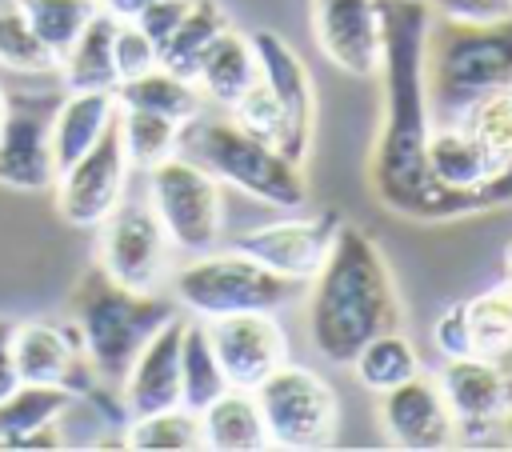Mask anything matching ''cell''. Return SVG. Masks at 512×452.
I'll use <instances>...</instances> for the list:
<instances>
[{
	"label": "cell",
	"instance_id": "cell-29",
	"mask_svg": "<svg viewBox=\"0 0 512 452\" xmlns=\"http://www.w3.org/2000/svg\"><path fill=\"white\" fill-rule=\"evenodd\" d=\"M116 132L128 156V168L148 172L156 164H164L168 156L180 152V124L160 116V112H144V108H120L116 112Z\"/></svg>",
	"mask_w": 512,
	"mask_h": 452
},
{
	"label": "cell",
	"instance_id": "cell-13",
	"mask_svg": "<svg viewBox=\"0 0 512 452\" xmlns=\"http://www.w3.org/2000/svg\"><path fill=\"white\" fill-rule=\"evenodd\" d=\"M208 344L228 376V388H256L272 368L288 360V332L276 312H228L204 320Z\"/></svg>",
	"mask_w": 512,
	"mask_h": 452
},
{
	"label": "cell",
	"instance_id": "cell-14",
	"mask_svg": "<svg viewBox=\"0 0 512 452\" xmlns=\"http://www.w3.org/2000/svg\"><path fill=\"white\" fill-rule=\"evenodd\" d=\"M12 356H16L20 384H52V388L72 392L76 400L100 392V376L92 360L84 356L76 328H60L48 320H24L16 324Z\"/></svg>",
	"mask_w": 512,
	"mask_h": 452
},
{
	"label": "cell",
	"instance_id": "cell-1",
	"mask_svg": "<svg viewBox=\"0 0 512 452\" xmlns=\"http://www.w3.org/2000/svg\"><path fill=\"white\" fill-rule=\"evenodd\" d=\"M428 28L432 12L424 0H384V56H380V128L368 160L372 196L396 216L452 220L476 216L480 204L468 192H448L428 176Z\"/></svg>",
	"mask_w": 512,
	"mask_h": 452
},
{
	"label": "cell",
	"instance_id": "cell-39",
	"mask_svg": "<svg viewBox=\"0 0 512 452\" xmlns=\"http://www.w3.org/2000/svg\"><path fill=\"white\" fill-rule=\"evenodd\" d=\"M432 344H436V352H440L444 360H456V356H468V352H472V344H468V324H464V300L448 304V308L436 316V324H432Z\"/></svg>",
	"mask_w": 512,
	"mask_h": 452
},
{
	"label": "cell",
	"instance_id": "cell-33",
	"mask_svg": "<svg viewBox=\"0 0 512 452\" xmlns=\"http://www.w3.org/2000/svg\"><path fill=\"white\" fill-rule=\"evenodd\" d=\"M468 344L476 356H504L512 348V284L496 280L492 288L464 300Z\"/></svg>",
	"mask_w": 512,
	"mask_h": 452
},
{
	"label": "cell",
	"instance_id": "cell-16",
	"mask_svg": "<svg viewBox=\"0 0 512 452\" xmlns=\"http://www.w3.org/2000/svg\"><path fill=\"white\" fill-rule=\"evenodd\" d=\"M460 436H488L500 428V416L512 408V376L500 368L496 356H456L444 360L436 376Z\"/></svg>",
	"mask_w": 512,
	"mask_h": 452
},
{
	"label": "cell",
	"instance_id": "cell-21",
	"mask_svg": "<svg viewBox=\"0 0 512 452\" xmlns=\"http://www.w3.org/2000/svg\"><path fill=\"white\" fill-rule=\"evenodd\" d=\"M252 36V48H256V68H260V80L268 84V92L292 112V120L300 128L312 132L316 124V92H312V72L308 64L300 60V52L272 28H256L248 32Z\"/></svg>",
	"mask_w": 512,
	"mask_h": 452
},
{
	"label": "cell",
	"instance_id": "cell-43",
	"mask_svg": "<svg viewBox=\"0 0 512 452\" xmlns=\"http://www.w3.org/2000/svg\"><path fill=\"white\" fill-rule=\"evenodd\" d=\"M500 280H508L512 284V240L504 244V252H500Z\"/></svg>",
	"mask_w": 512,
	"mask_h": 452
},
{
	"label": "cell",
	"instance_id": "cell-25",
	"mask_svg": "<svg viewBox=\"0 0 512 452\" xmlns=\"http://www.w3.org/2000/svg\"><path fill=\"white\" fill-rule=\"evenodd\" d=\"M116 104L120 108L160 112V116H168V120H176L184 128L188 120H196L204 112L208 100H204V92L196 88L192 76H180V72L156 64V68H148V72H140L132 80H120L116 84Z\"/></svg>",
	"mask_w": 512,
	"mask_h": 452
},
{
	"label": "cell",
	"instance_id": "cell-7",
	"mask_svg": "<svg viewBox=\"0 0 512 452\" xmlns=\"http://www.w3.org/2000/svg\"><path fill=\"white\" fill-rule=\"evenodd\" d=\"M144 176H148V208L164 224L172 248L180 256L212 252L224 236L220 180L184 152L168 156L164 164L148 168Z\"/></svg>",
	"mask_w": 512,
	"mask_h": 452
},
{
	"label": "cell",
	"instance_id": "cell-9",
	"mask_svg": "<svg viewBox=\"0 0 512 452\" xmlns=\"http://www.w3.org/2000/svg\"><path fill=\"white\" fill-rule=\"evenodd\" d=\"M172 260H176V248L148 204L120 200L100 220L96 264L112 280H120L136 292H156L172 276Z\"/></svg>",
	"mask_w": 512,
	"mask_h": 452
},
{
	"label": "cell",
	"instance_id": "cell-24",
	"mask_svg": "<svg viewBox=\"0 0 512 452\" xmlns=\"http://www.w3.org/2000/svg\"><path fill=\"white\" fill-rule=\"evenodd\" d=\"M120 104H116V92H68L56 112H52V124H48V136H52V156H56V172L64 164H72L76 156H84L116 120Z\"/></svg>",
	"mask_w": 512,
	"mask_h": 452
},
{
	"label": "cell",
	"instance_id": "cell-11",
	"mask_svg": "<svg viewBox=\"0 0 512 452\" xmlns=\"http://www.w3.org/2000/svg\"><path fill=\"white\" fill-rule=\"evenodd\" d=\"M336 228H340V212H332V208H324L316 216L288 212L280 220H268V224H256V228L240 232L232 240V248H240L244 256L260 260L264 268H272L280 276H292V280L308 284L320 272V264L328 260Z\"/></svg>",
	"mask_w": 512,
	"mask_h": 452
},
{
	"label": "cell",
	"instance_id": "cell-41",
	"mask_svg": "<svg viewBox=\"0 0 512 452\" xmlns=\"http://www.w3.org/2000/svg\"><path fill=\"white\" fill-rule=\"evenodd\" d=\"M12 336H16V324L0 316V400L12 396L20 388V376H16V356H12Z\"/></svg>",
	"mask_w": 512,
	"mask_h": 452
},
{
	"label": "cell",
	"instance_id": "cell-2",
	"mask_svg": "<svg viewBox=\"0 0 512 452\" xmlns=\"http://www.w3.org/2000/svg\"><path fill=\"white\" fill-rule=\"evenodd\" d=\"M304 320L312 348L344 368L372 336L404 324L392 268L364 228L340 220L328 260L304 288Z\"/></svg>",
	"mask_w": 512,
	"mask_h": 452
},
{
	"label": "cell",
	"instance_id": "cell-40",
	"mask_svg": "<svg viewBox=\"0 0 512 452\" xmlns=\"http://www.w3.org/2000/svg\"><path fill=\"white\" fill-rule=\"evenodd\" d=\"M184 8H188V0H152L148 8H140L132 20L156 40V48L176 32V24H180V16H184Z\"/></svg>",
	"mask_w": 512,
	"mask_h": 452
},
{
	"label": "cell",
	"instance_id": "cell-5",
	"mask_svg": "<svg viewBox=\"0 0 512 452\" xmlns=\"http://www.w3.org/2000/svg\"><path fill=\"white\" fill-rule=\"evenodd\" d=\"M180 152L204 164L220 184L276 208V212H300L308 204V180L296 160H288L280 148L256 140L236 120L224 116H196L180 128Z\"/></svg>",
	"mask_w": 512,
	"mask_h": 452
},
{
	"label": "cell",
	"instance_id": "cell-17",
	"mask_svg": "<svg viewBox=\"0 0 512 452\" xmlns=\"http://www.w3.org/2000/svg\"><path fill=\"white\" fill-rule=\"evenodd\" d=\"M184 324L180 316L164 320L148 344L136 352L128 372L120 376V408L124 416H148L160 408L180 404V344H184Z\"/></svg>",
	"mask_w": 512,
	"mask_h": 452
},
{
	"label": "cell",
	"instance_id": "cell-6",
	"mask_svg": "<svg viewBox=\"0 0 512 452\" xmlns=\"http://www.w3.org/2000/svg\"><path fill=\"white\" fill-rule=\"evenodd\" d=\"M172 300L188 308L196 320L228 316V312H280L304 300V280L280 276L260 260L244 256L240 248L228 252H200L184 264H172L168 276Z\"/></svg>",
	"mask_w": 512,
	"mask_h": 452
},
{
	"label": "cell",
	"instance_id": "cell-28",
	"mask_svg": "<svg viewBox=\"0 0 512 452\" xmlns=\"http://www.w3.org/2000/svg\"><path fill=\"white\" fill-rule=\"evenodd\" d=\"M228 24H232V20H228V12H224L220 0H188V8H184V16H180L176 32L160 44V64L172 68V72H180V76H192L196 64H200V56H204V48H208Z\"/></svg>",
	"mask_w": 512,
	"mask_h": 452
},
{
	"label": "cell",
	"instance_id": "cell-36",
	"mask_svg": "<svg viewBox=\"0 0 512 452\" xmlns=\"http://www.w3.org/2000/svg\"><path fill=\"white\" fill-rule=\"evenodd\" d=\"M456 124H464L484 144V152L492 156V164L500 172L512 168V88H500V92L476 100L464 112V120H456Z\"/></svg>",
	"mask_w": 512,
	"mask_h": 452
},
{
	"label": "cell",
	"instance_id": "cell-34",
	"mask_svg": "<svg viewBox=\"0 0 512 452\" xmlns=\"http://www.w3.org/2000/svg\"><path fill=\"white\" fill-rule=\"evenodd\" d=\"M0 68L20 72V76L56 72V52L36 36V28L24 16L20 0L0 4Z\"/></svg>",
	"mask_w": 512,
	"mask_h": 452
},
{
	"label": "cell",
	"instance_id": "cell-4",
	"mask_svg": "<svg viewBox=\"0 0 512 452\" xmlns=\"http://www.w3.org/2000/svg\"><path fill=\"white\" fill-rule=\"evenodd\" d=\"M68 304H72V328L80 336L84 356L92 360L96 376L112 380V384H120V376L128 372L136 352L148 344V336L164 320L176 316L168 296L136 292V288L112 280L100 264L84 268Z\"/></svg>",
	"mask_w": 512,
	"mask_h": 452
},
{
	"label": "cell",
	"instance_id": "cell-8",
	"mask_svg": "<svg viewBox=\"0 0 512 452\" xmlns=\"http://www.w3.org/2000/svg\"><path fill=\"white\" fill-rule=\"evenodd\" d=\"M252 396L264 416L268 448L312 452V448H328L336 440L340 408H336L332 384L320 372L284 360L252 388Z\"/></svg>",
	"mask_w": 512,
	"mask_h": 452
},
{
	"label": "cell",
	"instance_id": "cell-12",
	"mask_svg": "<svg viewBox=\"0 0 512 452\" xmlns=\"http://www.w3.org/2000/svg\"><path fill=\"white\" fill-rule=\"evenodd\" d=\"M312 36L336 72L372 80L384 56V0H312Z\"/></svg>",
	"mask_w": 512,
	"mask_h": 452
},
{
	"label": "cell",
	"instance_id": "cell-19",
	"mask_svg": "<svg viewBox=\"0 0 512 452\" xmlns=\"http://www.w3.org/2000/svg\"><path fill=\"white\" fill-rule=\"evenodd\" d=\"M428 176L448 188V192H468L476 196L480 212H488L484 204V188L500 176V168L492 164V156L484 152V144L464 128V124H432L428 132Z\"/></svg>",
	"mask_w": 512,
	"mask_h": 452
},
{
	"label": "cell",
	"instance_id": "cell-15",
	"mask_svg": "<svg viewBox=\"0 0 512 452\" xmlns=\"http://www.w3.org/2000/svg\"><path fill=\"white\" fill-rule=\"evenodd\" d=\"M380 428H384L388 444L408 448V452H436L460 436L456 416H452L436 376H424V372L380 392Z\"/></svg>",
	"mask_w": 512,
	"mask_h": 452
},
{
	"label": "cell",
	"instance_id": "cell-42",
	"mask_svg": "<svg viewBox=\"0 0 512 452\" xmlns=\"http://www.w3.org/2000/svg\"><path fill=\"white\" fill-rule=\"evenodd\" d=\"M148 4H152V0H100V8L112 12L116 20H132V16H136L140 8H148Z\"/></svg>",
	"mask_w": 512,
	"mask_h": 452
},
{
	"label": "cell",
	"instance_id": "cell-44",
	"mask_svg": "<svg viewBox=\"0 0 512 452\" xmlns=\"http://www.w3.org/2000/svg\"><path fill=\"white\" fill-rule=\"evenodd\" d=\"M500 432H504V436H508V444H512V408L500 416Z\"/></svg>",
	"mask_w": 512,
	"mask_h": 452
},
{
	"label": "cell",
	"instance_id": "cell-3",
	"mask_svg": "<svg viewBox=\"0 0 512 452\" xmlns=\"http://www.w3.org/2000/svg\"><path fill=\"white\" fill-rule=\"evenodd\" d=\"M424 72L432 124L464 120L476 100L512 88V16L484 24L432 20Z\"/></svg>",
	"mask_w": 512,
	"mask_h": 452
},
{
	"label": "cell",
	"instance_id": "cell-30",
	"mask_svg": "<svg viewBox=\"0 0 512 452\" xmlns=\"http://www.w3.org/2000/svg\"><path fill=\"white\" fill-rule=\"evenodd\" d=\"M224 388H228V376L208 344L204 320L192 316L184 324V344H180V404L192 412H204Z\"/></svg>",
	"mask_w": 512,
	"mask_h": 452
},
{
	"label": "cell",
	"instance_id": "cell-23",
	"mask_svg": "<svg viewBox=\"0 0 512 452\" xmlns=\"http://www.w3.org/2000/svg\"><path fill=\"white\" fill-rule=\"evenodd\" d=\"M112 32H116V16L100 8L84 24V32L60 52L56 72L64 92H116L120 72L112 60Z\"/></svg>",
	"mask_w": 512,
	"mask_h": 452
},
{
	"label": "cell",
	"instance_id": "cell-10",
	"mask_svg": "<svg viewBox=\"0 0 512 452\" xmlns=\"http://www.w3.org/2000/svg\"><path fill=\"white\" fill-rule=\"evenodd\" d=\"M124 184H128V156L112 128L72 164H64L52 180L56 192V212L72 224V228H100V220L124 200Z\"/></svg>",
	"mask_w": 512,
	"mask_h": 452
},
{
	"label": "cell",
	"instance_id": "cell-37",
	"mask_svg": "<svg viewBox=\"0 0 512 452\" xmlns=\"http://www.w3.org/2000/svg\"><path fill=\"white\" fill-rule=\"evenodd\" d=\"M112 60H116V72L120 80H132L148 68L160 64V48L156 40L136 24V20H116V32H112Z\"/></svg>",
	"mask_w": 512,
	"mask_h": 452
},
{
	"label": "cell",
	"instance_id": "cell-38",
	"mask_svg": "<svg viewBox=\"0 0 512 452\" xmlns=\"http://www.w3.org/2000/svg\"><path fill=\"white\" fill-rule=\"evenodd\" d=\"M428 12L436 20H468V24H484V20H504L512 16V0H424Z\"/></svg>",
	"mask_w": 512,
	"mask_h": 452
},
{
	"label": "cell",
	"instance_id": "cell-26",
	"mask_svg": "<svg viewBox=\"0 0 512 452\" xmlns=\"http://www.w3.org/2000/svg\"><path fill=\"white\" fill-rule=\"evenodd\" d=\"M200 428H204V448H212V452H256V448H268L264 416H260V404H256V396L248 388H224L200 412Z\"/></svg>",
	"mask_w": 512,
	"mask_h": 452
},
{
	"label": "cell",
	"instance_id": "cell-32",
	"mask_svg": "<svg viewBox=\"0 0 512 452\" xmlns=\"http://www.w3.org/2000/svg\"><path fill=\"white\" fill-rule=\"evenodd\" d=\"M124 448H140V452H192L204 448V428H200V412L172 404L148 416H132L124 428Z\"/></svg>",
	"mask_w": 512,
	"mask_h": 452
},
{
	"label": "cell",
	"instance_id": "cell-22",
	"mask_svg": "<svg viewBox=\"0 0 512 452\" xmlns=\"http://www.w3.org/2000/svg\"><path fill=\"white\" fill-rule=\"evenodd\" d=\"M196 88L204 92L208 104H220V108H232L256 80H260V68H256V48H252V36L240 32V28H224L200 56L196 72H192Z\"/></svg>",
	"mask_w": 512,
	"mask_h": 452
},
{
	"label": "cell",
	"instance_id": "cell-27",
	"mask_svg": "<svg viewBox=\"0 0 512 452\" xmlns=\"http://www.w3.org/2000/svg\"><path fill=\"white\" fill-rule=\"evenodd\" d=\"M232 120L244 128V132H252L256 140H264V144H272V148H280L288 160H296V164H304L308 160V148H312V132L308 128H300L296 120H292V112L268 92V84L264 80H256L232 108Z\"/></svg>",
	"mask_w": 512,
	"mask_h": 452
},
{
	"label": "cell",
	"instance_id": "cell-31",
	"mask_svg": "<svg viewBox=\"0 0 512 452\" xmlns=\"http://www.w3.org/2000/svg\"><path fill=\"white\" fill-rule=\"evenodd\" d=\"M356 372V380L368 388V392H388L396 384H404L408 376L420 372V352L416 344L396 328V332H380L372 336L348 364Z\"/></svg>",
	"mask_w": 512,
	"mask_h": 452
},
{
	"label": "cell",
	"instance_id": "cell-18",
	"mask_svg": "<svg viewBox=\"0 0 512 452\" xmlns=\"http://www.w3.org/2000/svg\"><path fill=\"white\" fill-rule=\"evenodd\" d=\"M52 116L36 104L8 100L0 120V184L16 192H44L56 180V156L48 136Z\"/></svg>",
	"mask_w": 512,
	"mask_h": 452
},
{
	"label": "cell",
	"instance_id": "cell-35",
	"mask_svg": "<svg viewBox=\"0 0 512 452\" xmlns=\"http://www.w3.org/2000/svg\"><path fill=\"white\" fill-rule=\"evenodd\" d=\"M20 8H24V16L32 20V28H36V36L56 52V60H60V52L84 32V24L100 12V0H20Z\"/></svg>",
	"mask_w": 512,
	"mask_h": 452
},
{
	"label": "cell",
	"instance_id": "cell-45",
	"mask_svg": "<svg viewBox=\"0 0 512 452\" xmlns=\"http://www.w3.org/2000/svg\"><path fill=\"white\" fill-rule=\"evenodd\" d=\"M4 108H8V92H4V84H0V120H4Z\"/></svg>",
	"mask_w": 512,
	"mask_h": 452
},
{
	"label": "cell",
	"instance_id": "cell-20",
	"mask_svg": "<svg viewBox=\"0 0 512 452\" xmlns=\"http://www.w3.org/2000/svg\"><path fill=\"white\" fill-rule=\"evenodd\" d=\"M76 404L52 384H20L0 400V448H60V416Z\"/></svg>",
	"mask_w": 512,
	"mask_h": 452
}]
</instances>
